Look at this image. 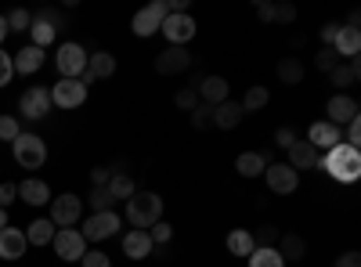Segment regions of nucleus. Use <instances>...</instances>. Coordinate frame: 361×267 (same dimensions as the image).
<instances>
[{
    "mask_svg": "<svg viewBox=\"0 0 361 267\" xmlns=\"http://www.w3.org/2000/svg\"><path fill=\"white\" fill-rule=\"evenodd\" d=\"M333 267H361V253H357V249H350V253H340Z\"/></svg>",
    "mask_w": 361,
    "mask_h": 267,
    "instance_id": "nucleus-49",
    "label": "nucleus"
},
{
    "mask_svg": "<svg viewBox=\"0 0 361 267\" xmlns=\"http://www.w3.org/2000/svg\"><path fill=\"white\" fill-rule=\"evenodd\" d=\"M257 18L260 22H275V4H271V0H260V4H257Z\"/></svg>",
    "mask_w": 361,
    "mask_h": 267,
    "instance_id": "nucleus-51",
    "label": "nucleus"
},
{
    "mask_svg": "<svg viewBox=\"0 0 361 267\" xmlns=\"http://www.w3.org/2000/svg\"><path fill=\"white\" fill-rule=\"evenodd\" d=\"M195 91H199V98H202L209 108H214V105L228 101V91H231V87H228V80H224V76H202Z\"/></svg>",
    "mask_w": 361,
    "mask_h": 267,
    "instance_id": "nucleus-19",
    "label": "nucleus"
},
{
    "mask_svg": "<svg viewBox=\"0 0 361 267\" xmlns=\"http://www.w3.org/2000/svg\"><path fill=\"white\" fill-rule=\"evenodd\" d=\"M119 228H123V221H119V213L105 210V213H90V217L83 221L80 235H83L87 242H105V239H112V235H119Z\"/></svg>",
    "mask_w": 361,
    "mask_h": 267,
    "instance_id": "nucleus-5",
    "label": "nucleus"
},
{
    "mask_svg": "<svg viewBox=\"0 0 361 267\" xmlns=\"http://www.w3.org/2000/svg\"><path fill=\"white\" fill-rule=\"evenodd\" d=\"M267 101H271V91H267V87H260V83H253L238 105H243V112H253V108H264Z\"/></svg>",
    "mask_w": 361,
    "mask_h": 267,
    "instance_id": "nucleus-34",
    "label": "nucleus"
},
{
    "mask_svg": "<svg viewBox=\"0 0 361 267\" xmlns=\"http://www.w3.org/2000/svg\"><path fill=\"white\" fill-rule=\"evenodd\" d=\"M80 267H112V260H109V253H102V249H87L83 260H80Z\"/></svg>",
    "mask_w": 361,
    "mask_h": 267,
    "instance_id": "nucleus-43",
    "label": "nucleus"
},
{
    "mask_svg": "<svg viewBox=\"0 0 361 267\" xmlns=\"http://www.w3.org/2000/svg\"><path fill=\"white\" fill-rule=\"evenodd\" d=\"M134 192H137V188H134V177H130V173H112V181H109L112 202H127Z\"/></svg>",
    "mask_w": 361,
    "mask_h": 267,
    "instance_id": "nucleus-30",
    "label": "nucleus"
},
{
    "mask_svg": "<svg viewBox=\"0 0 361 267\" xmlns=\"http://www.w3.org/2000/svg\"><path fill=\"white\" fill-rule=\"evenodd\" d=\"M51 246H54L58 260H66V263H80L83 253H87V239H83L80 231H73V228H58Z\"/></svg>",
    "mask_w": 361,
    "mask_h": 267,
    "instance_id": "nucleus-7",
    "label": "nucleus"
},
{
    "mask_svg": "<svg viewBox=\"0 0 361 267\" xmlns=\"http://www.w3.org/2000/svg\"><path fill=\"white\" fill-rule=\"evenodd\" d=\"M361 76V66H357V58H350V62H340L333 73H329V80H333V87H354Z\"/></svg>",
    "mask_w": 361,
    "mask_h": 267,
    "instance_id": "nucleus-28",
    "label": "nucleus"
},
{
    "mask_svg": "<svg viewBox=\"0 0 361 267\" xmlns=\"http://www.w3.org/2000/svg\"><path fill=\"white\" fill-rule=\"evenodd\" d=\"M188 116H192V127L195 130H214V108H209V105H199Z\"/></svg>",
    "mask_w": 361,
    "mask_h": 267,
    "instance_id": "nucleus-38",
    "label": "nucleus"
},
{
    "mask_svg": "<svg viewBox=\"0 0 361 267\" xmlns=\"http://www.w3.org/2000/svg\"><path fill=\"white\" fill-rule=\"evenodd\" d=\"M264 181H267V188L275 192V195H293L300 188V173L289 163H267Z\"/></svg>",
    "mask_w": 361,
    "mask_h": 267,
    "instance_id": "nucleus-10",
    "label": "nucleus"
},
{
    "mask_svg": "<svg viewBox=\"0 0 361 267\" xmlns=\"http://www.w3.org/2000/svg\"><path fill=\"white\" fill-rule=\"evenodd\" d=\"M235 170L243 173V177H264V170H267V156H260V152H243L235 159Z\"/></svg>",
    "mask_w": 361,
    "mask_h": 267,
    "instance_id": "nucleus-27",
    "label": "nucleus"
},
{
    "mask_svg": "<svg viewBox=\"0 0 361 267\" xmlns=\"http://www.w3.org/2000/svg\"><path fill=\"white\" fill-rule=\"evenodd\" d=\"M90 181H94V188H109V181H112L109 166H94V170H90Z\"/></svg>",
    "mask_w": 361,
    "mask_h": 267,
    "instance_id": "nucleus-47",
    "label": "nucleus"
},
{
    "mask_svg": "<svg viewBox=\"0 0 361 267\" xmlns=\"http://www.w3.org/2000/svg\"><path fill=\"white\" fill-rule=\"evenodd\" d=\"M25 249H29V242H25L22 228H11V224L0 228V260H22Z\"/></svg>",
    "mask_w": 361,
    "mask_h": 267,
    "instance_id": "nucleus-16",
    "label": "nucleus"
},
{
    "mask_svg": "<svg viewBox=\"0 0 361 267\" xmlns=\"http://www.w3.org/2000/svg\"><path fill=\"white\" fill-rule=\"evenodd\" d=\"M11 152H15V163H18L22 170H40V166L47 163V144H44V137H37V134H18V137L11 141Z\"/></svg>",
    "mask_w": 361,
    "mask_h": 267,
    "instance_id": "nucleus-3",
    "label": "nucleus"
},
{
    "mask_svg": "<svg viewBox=\"0 0 361 267\" xmlns=\"http://www.w3.org/2000/svg\"><path fill=\"white\" fill-rule=\"evenodd\" d=\"M80 217H83V202H80V195L62 192V195H54V199H51V224H54V228H76Z\"/></svg>",
    "mask_w": 361,
    "mask_h": 267,
    "instance_id": "nucleus-4",
    "label": "nucleus"
},
{
    "mask_svg": "<svg viewBox=\"0 0 361 267\" xmlns=\"http://www.w3.org/2000/svg\"><path fill=\"white\" fill-rule=\"evenodd\" d=\"M152 239H148V231H127L123 235V253L130 260H148V253H152Z\"/></svg>",
    "mask_w": 361,
    "mask_h": 267,
    "instance_id": "nucleus-22",
    "label": "nucleus"
},
{
    "mask_svg": "<svg viewBox=\"0 0 361 267\" xmlns=\"http://www.w3.org/2000/svg\"><path fill=\"white\" fill-rule=\"evenodd\" d=\"M159 33L166 37V47H185L188 40H195L199 25H195L192 15H166L163 25H159Z\"/></svg>",
    "mask_w": 361,
    "mask_h": 267,
    "instance_id": "nucleus-6",
    "label": "nucleus"
},
{
    "mask_svg": "<svg viewBox=\"0 0 361 267\" xmlns=\"http://www.w3.org/2000/svg\"><path fill=\"white\" fill-rule=\"evenodd\" d=\"M279 80L296 87L300 80H304V62H300V58H282V62H279Z\"/></svg>",
    "mask_w": 361,
    "mask_h": 267,
    "instance_id": "nucleus-33",
    "label": "nucleus"
},
{
    "mask_svg": "<svg viewBox=\"0 0 361 267\" xmlns=\"http://www.w3.org/2000/svg\"><path fill=\"white\" fill-rule=\"evenodd\" d=\"M286 156H289L286 163H289V166H293L296 173H300V170H314V166L322 163V156H318V148H311V144H307L304 137H300V141H296L293 148H286Z\"/></svg>",
    "mask_w": 361,
    "mask_h": 267,
    "instance_id": "nucleus-17",
    "label": "nucleus"
},
{
    "mask_svg": "<svg viewBox=\"0 0 361 267\" xmlns=\"http://www.w3.org/2000/svg\"><path fill=\"white\" fill-rule=\"evenodd\" d=\"M11 76H15V62H11V54L0 47V87H8Z\"/></svg>",
    "mask_w": 361,
    "mask_h": 267,
    "instance_id": "nucleus-44",
    "label": "nucleus"
},
{
    "mask_svg": "<svg viewBox=\"0 0 361 267\" xmlns=\"http://www.w3.org/2000/svg\"><path fill=\"white\" fill-rule=\"evenodd\" d=\"M311 148H336L340 141H343V134H340V127H333V123H325V120H318V123H311V130H307V137H304Z\"/></svg>",
    "mask_w": 361,
    "mask_h": 267,
    "instance_id": "nucleus-18",
    "label": "nucleus"
},
{
    "mask_svg": "<svg viewBox=\"0 0 361 267\" xmlns=\"http://www.w3.org/2000/svg\"><path fill=\"white\" fill-rule=\"evenodd\" d=\"M4 37H8V18L0 15V44H4Z\"/></svg>",
    "mask_w": 361,
    "mask_h": 267,
    "instance_id": "nucleus-53",
    "label": "nucleus"
},
{
    "mask_svg": "<svg viewBox=\"0 0 361 267\" xmlns=\"http://www.w3.org/2000/svg\"><path fill=\"white\" fill-rule=\"evenodd\" d=\"M333 51H336L340 58H357V51H361V29L340 25V33H336V40H333Z\"/></svg>",
    "mask_w": 361,
    "mask_h": 267,
    "instance_id": "nucleus-23",
    "label": "nucleus"
},
{
    "mask_svg": "<svg viewBox=\"0 0 361 267\" xmlns=\"http://www.w3.org/2000/svg\"><path fill=\"white\" fill-rule=\"evenodd\" d=\"M83 206H90L94 213L112 210V195H109V188H90V195H87V202H83Z\"/></svg>",
    "mask_w": 361,
    "mask_h": 267,
    "instance_id": "nucleus-35",
    "label": "nucleus"
},
{
    "mask_svg": "<svg viewBox=\"0 0 361 267\" xmlns=\"http://www.w3.org/2000/svg\"><path fill=\"white\" fill-rule=\"evenodd\" d=\"M54 224H51V217H37L33 224L25 228V242L29 246H51V239H54Z\"/></svg>",
    "mask_w": 361,
    "mask_h": 267,
    "instance_id": "nucleus-25",
    "label": "nucleus"
},
{
    "mask_svg": "<svg viewBox=\"0 0 361 267\" xmlns=\"http://www.w3.org/2000/svg\"><path fill=\"white\" fill-rule=\"evenodd\" d=\"M343 144H350V148L361 144V120H350V123H347V141H343Z\"/></svg>",
    "mask_w": 361,
    "mask_h": 267,
    "instance_id": "nucleus-48",
    "label": "nucleus"
},
{
    "mask_svg": "<svg viewBox=\"0 0 361 267\" xmlns=\"http://www.w3.org/2000/svg\"><path fill=\"white\" fill-rule=\"evenodd\" d=\"M296 141H300V134H296L293 127H279V130H275V144H279V148H293Z\"/></svg>",
    "mask_w": 361,
    "mask_h": 267,
    "instance_id": "nucleus-45",
    "label": "nucleus"
},
{
    "mask_svg": "<svg viewBox=\"0 0 361 267\" xmlns=\"http://www.w3.org/2000/svg\"><path fill=\"white\" fill-rule=\"evenodd\" d=\"M87 51L80 47V44H62L54 51V66H58V73H62V80H80V73L87 69Z\"/></svg>",
    "mask_w": 361,
    "mask_h": 267,
    "instance_id": "nucleus-8",
    "label": "nucleus"
},
{
    "mask_svg": "<svg viewBox=\"0 0 361 267\" xmlns=\"http://www.w3.org/2000/svg\"><path fill=\"white\" fill-rule=\"evenodd\" d=\"M325 116L329 120L325 123H333V127H347L350 120H357V101L350 94H333L325 105Z\"/></svg>",
    "mask_w": 361,
    "mask_h": 267,
    "instance_id": "nucleus-14",
    "label": "nucleus"
},
{
    "mask_svg": "<svg viewBox=\"0 0 361 267\" xmlns=\"http://www.w3.org/2000/svg\"><path fill=\"white\" fill-rule=\"evenodd\" d=\"M246 260H250V267H286V260L279 256L275 246H257Z\"/></svg>",
    "mask_w": 361,
    "mask_h": 267,
    "instance_id": "nucleus-32",
    "label": "nucleus"
},
{
    "mask_svg": "<svg viewBox=\"0 0 361 267\" xmlns=\"http://www.w3.org/2000/svg\"><path fill=\"white\" fill-rule=\"evenodd\" d=\"M148 239H152V246H166V242L173 239V228H170L166 221H159V224L148 228Z\"/></svg>",
    "mask_w": 361,
    "mask_h": 267,
    "instance_id": "nucleus-41",
    "label": "nucleus"
},
{
    "mask_svg": "<svg viewBox=\"0 0 361 267\" xmlns=\"http://www.w3.org/2000/svg\"><path fill=\"white\" fill-rule=\"evenodd\" d=\"M185 69H192L188 47H166V51L156 58V73H159V76H177V73H185Z\"/></svg>",
    "mask_w": 361,
    "mask_h": 267,
    "instance_id": "nucleus-15",
    "label": "nucleus"
},
{
    "mask_svg": "<svg viewBox=\"0 0 361 267\" xmlns=\"http://www.w3.org/2000/svg\"><path fill=\"white\" fill-rule=\"evenodd\" d=\"M11 62H15V73H22V76H33L40 66H44V51L40 47H22L18 54H11Z\"/></svg>",
    "mask_w": 361,
    "mask_h": 267,
    "instance_id": "nucleus-24",
    "label": "nucleus"
},
{
    "mask_svg": "<svg viewBox=\"0 0 361 267\" xmlns=\"http://www.w3.org/2000/svg\"><path fill=\"white\" fill-rule=\"evenodd\" d=\"M163 195L159 192H134L127 199V221L134 224V231H148L152 224L163 221Z\"/></svg>",
    "mask_w": 361,
    "mask_h": 267,
    "instance_id": "nucleus-2",
    "label": "nucleus"
},
{
    "mask_svg": "<svg viewBox=\"0 0 361 267\" xmlns=\"http://www.w3.org/2000/svg\"><path fill=\"white\" fill-rule=\"evenodd\" d=\"M166 15H170V11H166V0H152V4L141 8V11L130 18L134 37H152V33H159V25H163Z\"/></svg>",
    "mask_w": 361,
    "mask_h": 267,
    "instance_id": "nucleus-9",
    "label": "nucleus"
},
{
    "mask_svg": "<svg viewBox=\"0 0 361 267\" xmlns=\"http://www.w3.org/2000/svg\"><path fill=\"white\" fill-rule=\"evenodd\" d=\"M279 256L289 263V260H300V256H304L307 253V242L304 239H300V235H282V239H279Z\"/></svg>",
    "mask_w": 361,
    "mask_h": 267,
    "instance_id": "nucleus-29",
    "label": "nucleus"
},
{
    "mask_svg": "<svg viewBox=\"0 0 361 267\" xmlns=\"http://www.w3.org/2000/svg\"><path fill=\"white\" fill-rule=\"evenodd\" d=\"M293 18H296L293 4H275V22H293Z\"/></svg>",
    "mask_w": 361,
    "mask_h": 267,
    "instance_id": "nucleus-52",
    "label": "nucleus"
},
{
    "mask_svg": "<svg viewBox=\"0 0 361 267\" xmlns=\"http://www.w3.org/2000/svg\"><path fill=\"white\" fill-rule=\"evenodd\" d=\"M253 249H257V242H253V231H250V228L228 231V253H231V256H250Z\"/></svg>",
    "mask_w": 361,
    "mask_h": 267,
    "instance_id": "nucleus-26",
    "label": "nucleus"
},
{
    "mask_svg": "<svg viewBox=\"0 0 361 267\" xmlns=\"http://www.w3.org/2000/svg\"><path fill=\"white\" fill-rule=\"evenodd\" d=\"M22 134V127H18V116H0V141H15Z\"/></svg>",
    "mask_w": 361,
    "mask_h": 267,
    "instance_id": "nucleus-40",
    "label": "nucleus"
},
{
    "mask_svg": "<svg viewBox=\"0 0 361 267\" xmlns=\"http://www.w3.org/2000/svg\"><path fill=\"white\" fill-rule=\"evenodd\" d=\"M18 112H22V120H44L51 112V87H29L18 101Z\"/></svg>",
    "mask_w": 361,
    "mask_h": 267,
    "instance_id": "nucleus-11",
    "label": "nucleus"
},
{
    "mask_svg": "<svg viewBox=\"0 0 361 267\" xmlns=\"http://www.w3.org/2000/svg\"><path fill=\"white\" fill-rule=\"evenodd\" d=\"M87 101V87L80 80H58L51 87V105L58 108H80Z\"/></svg>",
    "mask_w": 361,
    "mask_h": 267,
    "instance_id": "nucleus-12",
    "label": "nucleus"
},
{
    "mask_svg": "<svg viewBox=\"0 0 361 267\" xmlns=\"http://www.w3.org/2000/svg\"><path fill=\"white\" fill-rule=\"evenodd\" d=\"M336 66H340V54H336L333 47H322V51L314 54V69H318V73H333Z\"/></svg>",
    "mask_w": 361,
    "mask_h": 267,
    "instance_id": "nucleus-37",
    "label": "nucleus"
},
{
    "mask_svg": "<svg viewBox=\"0 0 361 267\" xmlns=\"http://www.w3.org/2000/svg\"><path fill=\"white\" fill-rule=\"evenodd\" d=\"M112 73H116V58H112L109 51H94V54L87 58V69L80 73V83L90 87L94 80H109Z\"/></svg>",
    "mask_w": 361,
    "mask_h": 267,
    "instance_id": "nucleus-13",
    "label": "nucleus"
},
{
    "mask_svg": "<svg viewBox=\"0 0 361 267\" xmlns=\"http://www.w3.org/2000/svg\"><path fill=\"white\" fill-rule=\"evenodd\" d=\"M333 181H340V185H354L357 177H361V152L357 148H350V144H336V148H329V152L322 156V163H318Z\"/></svg>",
    "mask_w": 361,
    "mask_h": 267,
    "instance_id": "nucleus-1",
    "label": "nucleus"
},
{
    "mask_svg": "<svg viewBox=\"0 0 361 267\" xmlns=\"http://www.w3.org/2000/svg\"><path fill=\"white\" fill-rule=\"evenodd\" d=\"M18 199L25 206H47L51 202V188L40 181V177H25V181L18 185Z\"/></svg>",
    "mask_w": 361,
    "mask_h": 267,
    "instance_id": "nucleus-21",
    "label": "nucleus"
},
{
    "mask_svg": "<svg viewBox=\"0 0 361 267\" xmlns=\"http://www.w3.org/2000/svg\"><path fill=\"white\" fill-rule=\"evenodd\" d=\"M11 221H8V210H0V228H8Z\"/></svg>",
    "mask_w": 361,
    "mask_h": 267,
    "instance_id": "nucleus-54",
    "label": "nucleus"
},
{
    "mask_svg": "<svg viewBox=\"0 0 361 267\" xmlns=\"http://www.w3.org/2000/svg\"><path fill=\"white\" fill-rule=\"evenodd\" d=\"M243 105L238 101H221V105H214V130H235L238 123H243Z\"/></svg>",
    "mask_w": 361,
    "mask_h": 267,
    "instance_id": "nucleus-20",
    "label": "nucleus"
},
{
    "mask_svg": "<svg viewBox=\"0 0 361 267\" xmlns=\"http://www.w3.org/2000/svg\"><path fill=\"white\" fill-rule=\"evenodd\" d=\"M173 105H177V108H185V112L199 108V91H195V87H180V91L173 94Z\"/></svg>",
    "mask_w": 361,
    "mask_h": 267,
    "instance_id": "nucleus-39",
    "label": "nucleus"
},
{
    "mask_svg": "<svg viewBox=\"0 0 361 267\" xmlns=\"http://www.w3.org/2000/svg\"><path fill=\"white\" fill-rule=\"evenodd\" d=\"M54 33H58V29H54V22L51 18H33V25H29V37H33V47H47L51 40H54Z\"/></svg>",
    "mask_w": 361,
    "mask_h": 267,
    "instance_id": "nucleus-31",
    "label": "nucleus"
},
{
    "mask_svg": "<svg viewBox=\"0 0 361 267\" xmlns=\"http://www.w3.org/2000/svg\"><path fill=\"white\" fill-rule=\"evenodd\" d=\"M336 33H340V22H325V25H322V44H325V47H333Z\"/></svg>",
    "mask_w": 361,
    "mask_h": 267,
    "instance_id": "nucleus-50",
    "label": "nucleus"
},
{
    "mask_svg": "<svg viewBox=\"0 0 361 267\" xmlns=\"http://www.w3.org/2000/svg\"><path fill=\"white\" fill-rule=\"evenodd\" d=\"M279 239H282V231H279V228H271V224L253 231V242H257V246H275Z\"/></svg>",
    "mask_w": 361,
    "mask_h": 267,
    "instance_id": "nucleus-42",
    "label": "nucleus"
},
{
    "mask_svg": "<svg viewBox=\"0 0 361 267\" xmlns=\"http://www.w3.org/2000/svg\"><path fill=\"white\" fill-rule=\"evenodd\" d=\"M18 199V185H11V181H4L0 185V210H8V206Z\"/></svg>",
    "mask_w": 361,
    "mask_h": 267,
    "instance_id": "nucleus-46",
    "label": "nucleus"
},
{
    "mask_svg": "<svg viewBox=\"0 0 361 267\" xmlns=\"http://www.w3.org/2000/svg\"><path fill=\"white\" fill-rule=\"evenodd\" d=\"M4 18H8V33H29V25H33V15H29L25 8H18Z\"/></svg>",
    "mask_w": 361,
    "mask_h": 267,
    "instance_id": "nucleus-36",
    "label": "nucleus"
}]
</instances>
